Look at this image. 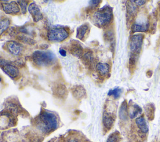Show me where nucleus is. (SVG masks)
<instances>
[{
	"label": "nucleus",
	"instance_id": "nucleus-21",
	"mask_svg": "<svg viewBox=\"0 0 160 142\" xmlns=\"http://www.w3.org/2000/svg\"><path fill=\"white\" fill-rule=\"evenodd\" d=\"M122 93V89L120 88H115L112 89H111L108 92L109 96H112L114 98L117 99L118 98Z\"/></svg>",
	"mask_w": 160,
	"mask_h": 142
},
{
	"label": "nucleus",
	"instance_id": "nucleus-26",
	"mask_svg": "<svg viewBox=\"0 0 160 142\" xmlns=\"http://www.w3.org/2000/svg\"><path fill=\"white\" fill-rule=\"evenodd\" d=\"M66 142H80L77 138H71L68 139Z\"/></svg>",
	"mask_w": 160,
	"mask_h": 142
},
{
	"label": "nucleus",
	"instance_id": "nucleus-18",
	"mask_svg": "<svg viewBox=\"0 0 160 142\" xmlns=\"http://www.w3.org/2000/svg\"><path fill=\"white\" fill-rule=\"evenodd\" d=\"M82 58V60H83L84 63L85 64L88 65V66H91L94 62L93 54L90 51H88V52H86V53H84Z\"/></svg>",
	"mask_w": 160,
	"mask_h": 142
},
{
	"label": "nucleus",
	"instance_id": "nucleus-8",
	"mask_svg": "<svg viewBox=\"0 0 160 142\" xmlns=\"http://www.w3.org/2000/svg\"><path fill=\"white\" fill-rule=\"evenodd\" d=\"M28 11L33 18L34 22H38L43 18V16L40 11L39 6L34 3H32L28 7Z\"/></svg>",
	"mask_w": 160,
	"mask_h": 142
},
{
	"label": "nucleus",
	"instance_id": "nucleus-13",
	"mask_svg": "<svg viewBox=\"0 0 160 142\" xmlns=\"http://www.w3.org/2000/svg\"><path fill=\"white\" fill-rule=\"evenodd\" d=\"M70 53L76 57L81 58L83 55V49L79 43L76 42L71 44L69 48Z\"/></svg>",
	"mask_w": 160,
	"mask_h": 142
},
{
	"label": "nucleus",
	"instance_id": "nucleus-23",
	"mask_svg": "<svg viewBox=\"0 0 160 142\" xmlns=\"http://www.w3.org/2000/svg\"><path fill=\"white\" fill-rule=\"evenodd\" d=\"M17 3H18L21 8V9H22V13H25L27 11V1H18Z\"/></svg>",
	"mask_w": 160,
	"mask_h": 142
},
{
	"label": "nucleus",
	"instance_id": "nucleus-24",
	"mask_svg": "<svg viewBox=\"0 0 160 142\" xmlns=\"http://www.w3.org/2000/svg\"><path fill=\"white\" fill-rule=\"evenodd\" d=\"M100 2H101L100 1H89V3H90L89 4L92 8H95L97 6H98V4H99Z\"/></svg>",
	"mask_w": 160,
	"mask_h": 142
},
{
	"label": "nucleus",
	"instance_id": "nucleus-22",
	"mask_svg": "<svg viewBox=\"0 0 160 142\" xmlns=\"http://www.w3.org/2000/svg\"><path fill=\"white\" fill-rule=\"evenodd\" d=\"M119 139V134L118 132H114L110 134L106 142H118Z\"/></svg>",
	"mask_w": 160,
	"mask_h": 142
},
{
	"label": "nucleus",
	"instance_id": "nucleus-14",
	"mask_svg": "<svg viewBox=\"0 0 160 142\" xmlns=\"http://www.w3.org/2000/svg\"><path fill=\"white\" fill-rule=\"evenodd\" d=\"M89 29V25L87 24H83L81 25L77 28L76 37L81 40H83L85 38L86 34H88Z\"/></svg>",
	"mask_w": 160,
	"mask_h": 142
},
{
	"label": "nucleus",
	"instance_id": "nucleus-15",
	"mask_svg": "<svg viewBox=\"0 0 160 142\" xmlns=\"http://www.w3.org/2000/svg\"><path fill=\"white\" fill-rule=\"evenodd\" d=\"M128 114H129V112L128 109V104L126 101H124L119 108V118L121 120L126 121L128 118Z\"/></svg>",
	"mask_w": 160,
	"mask_h": 142
},
{
	"label": "nucleus",
	"instance_id": "nucleus-27",
	"mask_svg": "<svg viewBox=\"0 0 160 142\" xmlns=\"http://www.w3.org/2000/svg\"><path fill=\"white\" fill-rule=\"evenodd\" d=\"M59 53L61 54V56H65L66 55V51L64 49H61L59 50Z\"/></svg>",
	"mask_w": 160,
	"mask_h": 142
},
{
	"label": "nucleus",
	"instance_id": "nucleus-9",
	"mask_svg": "<svg viewBox=\"0 0 160 142\" xmlns=\"http://www.w3.org/2000/svg\"><path fill=\"white\" fill-rule=\"evenodd\" d=\"M7 50L13 55H18L21 52L22 48V46L14 41H9L6 44Z\"/></svg>",
	"mask_w": 160,
	"mask_h": 142
},
{
	"label": "nucleus",
	"instance_id": "nucleus-1",
	"mask_svg": "<svg viewBox=\"0 0 160 142\" xmlns=\"http://www.w3.org/2000/svg\"><path fill=\"white\" fill-rule=\"evenodd\" d=\"M38 128L44 133H49L55 130L58 126L57 116L48 111H42L38 118Z\"/></svg>",
	"mask_w": 160,
	"mask_h": 142
},
{
	"label": "nucleus",
	"instance_id": "nucleus-11",
	"mask_svg": "<svg viewBox=\"0 0 160 142\" xmlns=\"http://www.w3.org/2000/svg\"><path fill=\"white\" fill-rule=\"evenodd\" d=\"M131 31L132 33L137 32H146L149 29L148 21L142 23H134L131 26Z\"/></svg>",
	"mask_w": 160,
	"mask_h": 142
},
{
	"label": "nucleus",
	"instance_id": "nucleus-5",
	"mask_svg": "<svg viewBox=\"0 0 160 142\" xmlns=\"http://www.w3.org/2000/svg\"><path fill=\"white\" fill-rule=\"evenodd\" d=\"M0 68L12 79L17 78L19 75V71L18 68L12 63L4 59H0Z\"/></svg>",
	"mask_w": 160,
	"mask_h": 142
},
{
	"label": "nucleus",
	"instance_id": "nucleus-4",
	"mask_svg": "<svg viewBox=\"0 0 160 142\" xmlns=\"http://www.w3.org/2000/svg\"><path fill=\"white\" fill-rule=\"evenodd\" d=\"M69 36L68 30L62 27H53L50 28L47 34L49 41L52 42H61Z\"/></svg>",
	"mask_w": 160,
	"mask_h": 142
},
{
	"label": "nucleus",
	"instance_id": "nucleus-12",
	"mask_svg": "<svg viewBox=\"0 0 160 142\" xmlns=\"http://www.w3.org/2000/svg\"><path fill=\"white\" fill-rule=\"evenodd\" d=\"M136 124L139 129L143 133H147L149 131V127L145 118L143 116L138 117L136 119Z\"/></svg>",
	"mask_w": 160,
	"mask_h": 142
},
{
	"label": "nucleus",
	"instance_id": "nucleus-20",
	"mask_svg": "<svg viewBox=\"0 0 160 142\" xmlns=\"http://www.w3.org/2000/svg\"><path fill=\"white\" fill-rule=\"evenodd\" d=\"M145 111L146 116L149 119H152L154 114V106L152 104H148L145 106Z\"/></svg>",
	"mask_w": 160,
	"mask_h": 142
},
{
	"label": "nucleus",
	"instance_id": "nucleus-10",
	"mask_svg": "<svg viewBox=\"0 0 160 142\" xmlns=\"http://www.w3.org/2000/svg\"><path fill=\"white\" fill-rule=\"evenodd\" d=\"M114 122V116L110 113L104 111L102 116V123L105 129L109 130L111 128Z\"/></svg>",
	"mask_w": 160,
	"mask_h": 142
},
{
	"label": "nucleus",
	"instance_id": "nucleus-7",
	"mask_svg": "<svg viewBox=\"0 0 160 142\" xmlns=\"http://www.w3.org/2000/svg\"><path fill=\"white\" fill-rule=\"evenodd\" d=\"M1 6L2 10L8 14H16L20 11L18 3L15 1H11L9 3L2 2Z\"/></svg>",
	"mask_w": 160,
	"mask_h": 142
},
{
	"label": "nucleus",
	"instance_id": "nucleus-3",
	"mask_svg": "<svg viewBox=\"0 0 160 142\" xmlns=\"http://www.w3.org/2000/svg\"><path fill=\"white\" fill-rule=\"evenodd\" d=\"M31 60L34 64L38 67L49 66L56 61V56L51 51H36L31 56Z\"/></svg>",
	"mask_w": 160,
	"mask_h": 142
},
{
	"label": "nucleus",
	"instance_id": "nucleus-19",
	"mask_svg": "<svg viewBox=\"0 0 160 142\" xmlns=\"http://www.w3.org/2000/svg\"><path fill=\"white\" fill-rule=\"evenodd\" d=\"M10 21L8 18H4L0 19V36L9 28Z\"/></svg>",
	"mask_w": 160,
	"mask_h": 142
},
{
	"label": "nucleus",
	"instance_id": "nucleus-16",
	"mask_svg": "<svg viewBox=\"0 0 160 142\" xmlns=\"http://www.w3.org/2000/svg\"><path fill=\"white\" fill-rule=\"evenodd\" d=\"M96 70L101 76H106L109 71L110 66L106 63H99L96 66Z\"/></svg>",
	"mask_w": 160,
	"mask_h": 142
},
{
	"label": "nucleus",
	"instance_id": "nucleus-2",
	"mask_svg": "<svg viewBox=\"0 0 160 142\" xmlns=\"http://www.w3.org/2000/svg\"><path fill=\"white\" fill-rule=\"evenodd\" d=\"M112 19V9L109 6H105L96 11L92 16V21L99 28L108 25Z\"/></svg>",
	"mask_w": 160,
	"mask_h": 142
},
{
	"label": "nucleus",
	"instance_id": "nucleus-25",
	"mask_svg": "<svg viewBox=\"0 0 160 142\" xmlns=\"http://www.w3.org/2000/svg\"><path fill=\"white\" fill-rule=\"evenodd\" d=\"M134 2L135 3V4L137 6H142L146 3V1H142V0H141V1L136 0V1H134Z\"/></svg>",
	"mask_w": 160,
	"mask_h": 142
},
{
	"label": "nucleus",
	"instance_id": "nucleus-6",
	"mask_svg": "<svg viewBox=\"0 0 160 142\" xmlns=\"http://www.w3.org/2000/svg\"><path fill=\"white\" fill-rule=\"evenodd\" d=\"M143 39L144 35L142 34H135L131 37L129 41V49L131 54L138 55L140 53Z\"/></svg>",
	"mask_w": 160,
	"mask_h": 142
},
{
	"label": "nucleus",
	"instance_id": "nucleus-17",
	"mask_svg": "<svg viewBox=\"0 0 160 142\" xmlns=\"http://www.w3.org/2000/svg\"><path fill=\"white\" fill-rule=\"evenodd\" d=\"M141 112H142V109L140 108V106H139L136 104H133L130 108L129 114L130 118L132 119L136 117L139 114H141Z\"/></svg>",
	"mask_w": 160,
	"mask_h": 142
}]
</instances>
